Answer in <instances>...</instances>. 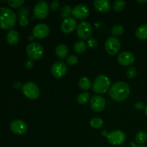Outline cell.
I'll return each mask as SVG.
<instances>
[{
  "label": "cell",
  "mask_w": 147,
  "mask_h": 147,
  "mask_svg": "<svg viewBox=\"0 0 147 147\" xmlns=\"http://www.w3.org/2000/svg\"><path fill=\"white\" fill-rule=\"evenodd\" d=\"M22 93L26 97L30 99L37 98L40 96V90L38 86L32 82H27L22 87Z\"/></svg>",
  "instance_id": "5"
},
{
  "label": "cell",
  "mask_w": 147,
  "mask_h": 147,
  "mask_svg": "<svg viewBox=\"0 0 147 147\" xmlns=\"http://www.w3.org/2000/svg\"><path fill=\"white\" fill-rule=\"evenodd\" d=\"M106 50L111 55L117 54L121 49V42L119 39L116 37H109L106 39L105 42Z\"/></svg>",
  "instance_id": "6"
},
{
  "label": "cell",
  "mask_w": 147,
  "mask_h": 147,
  "mask_svg": "<svg viewBox=\"0 0 147 147\" xmlns=\"http://www.w3.org/2000/svg\"><path fill=\"white\" fill-rule=\"evenodd\" d=\"M137 2L142 3V4H144V3H146L147 0H144V1H141V0H137Z\"/></svg>",
  "instance_id": "39"
},
{
  "label": "cell",
  "mask_w": 147,
  "mask_h": 147,
  "mask_svg": "<svg viewBox=\"0 0 147 147\" xmlns=\"http://www.w3.org/2000/svg\"><path fill=\"white\" fill-rule=\"evenodd\" d=\"M110 86L111 83L109 77H107L106 75L101 74L97 76V78L95 79L92 89L96 93L103 94L109 90Z\"/></svg>",
  "instance_id": "3"
},
{
  "label": "cell",
  "mask_w": 147,
  "mask_h": 147,
  "mask_svg": "<svg viewBox=\"0 0 147 147\" xmlns=\"http://www.w3.org/2000/svg\"><path fill=\"white\" fill-rule=\"evenodd\" d=\"M17 22L15 12L7 7L0 8V29L11 30Z\"/></svg>",
  "instance_id": "2"
},
{
  "label": "cell",
  "mask_w": 147,
  "mask_h": 147,
  "mask_svg": "<svg viewBox=\"0 0 147 147\" xmlns=\"http://www.w3.org/2000/svg\"><path fill=\"white\" fill-rule=\"evenodd\" d=\"M49 13V5L45 1H40L35 4L34 8V15L39 20H44Z\"/></svg>",
  "instance_id": "7"
},
{
  "label": "cell",
  "mask_w": 147,
  "mask_h": 147,
  "mask_svg": "<svg viewBox=\"0 0 147 147\" xmlns=\"http://www.w3.org/2000/svg\"><path fill=\"white\" fill-rule=\"evenodd\" d=\"M125 7H126V1L123 0H116L112 5V8L116 12L122 11L124 9Z\"/></svg>",
  "instance_id": "23"
},
{
  "label": "cell",
  "mask_w": 147,
  "mask_h": 147,
  "mask_svg": "<svg viewBox=\"0 0 147 147\" xmlns=\"http://www.w3.org/2000/svg\"><path fill=\"white\" fill-rule=\"evenodd\" d=\"M77 35L80 40H87L92 32L91 24L87 21H83L78 25L76 28Z\"/></svg>",
  "instance_id": "8"
},
{
  "label": "cell",
  "mask_w": 147,
  "mask_h": 147,
  "mask_svg": "<svg viewBox=\"0 0 147 147\" xmlns=\"http://www.w3.org/2000/svg\"><path fill=\"white\" fill-rule=\"evenodd\" d=\"M10 129L17 135H23L27 132V126L24 121L21 120H14L10 124Z\"/></svg>",
  "instance_id": "13"
},
{
  "label": "cell",
  "mask_w": 147,
  "mask_h": 147,
  "mask_svg": "<svg viewBox=\"0 0 147 147\" xmlns=\"http://www.w3.org/2000/svg\"><path fill=\"white\" fill-rule=\"evenodd\" d=\"M24 66L28 70H31L33 67H34V62L31 59H29V60H26L25 63H24Z\"/></svg>",
  "instance_id": "35"
},
{
  "label": "cell",
  "mask_w": 147,
  "mask_h": 147,
  "mask_svg": "<svg viewBox=\"0 0 147 147\" xmlns=\"http://www.w3.org/2000/svg\"><path fill=\"white\" fill-rule=\"evenodd\" d=\"M66 61H67V65H75L78 62V57L76 55H70L67 57Z\"/></svg>",
  "instance_id": "30"
},
{
  "label": "cell",
  "mask_w": 147,
  "mask_h": 147,
  "mask_svg": "<svg viewBox=\"0 0 147 147\" xmlns=\"http://www.w3.org/2000/svg\"><path fill=\"white\" fill-rule=\"evenodd\" d=\"M55 55L60 59H64L68 55V47L66 45L60 44L56 47Z\"/></svg>",
  "instance_id": "19"
},
{
  "label": "cell",
  "mask_w": 147,
  "mask_h": 147,
  "mask_svg": "<svg viewBox=\"0 0 147 147\" xmlns=\"http://www.w3.org/2000/svg\"><path fill=\"white\" fill-rule=\"evenodd\" d=\"M118 63L123 66H129L133 64L134 62V56L133 53L129 51H124L121 53L117 57Z\"/></svg>",
  "instance_id": "16"
},
{
  "label": "cell",
  "mask_w": 147,
  "mask_h": 147,
  "mask_svg": "<svg viewBox=\"0 0 147 147\" xmlns=\"http://www.w3.org/2000/svg\"><path fill=\"white\" fill-rule=\"evenodd\" d=\"M50 33V27L47 24L40 23L34 27L32 30L33 37L37 39H44Z\"/></svg>",
  "instance_id": "10"
},
{
  "label": "cell",
  "mask_w": 147,
  "mask_h": 147,
  "mask_svg": "<svg viewBox=\"0 0 147 147\" xmlns=\"http://www.w3.org/2000/svg\"><path fill=\"white\" fill-rule=\"evenodd\" d=\"M59 6H60V2H59V1H57V0H54V1H53L50 3V9L53 11H55V10H57V9H58Z\"/></svg>",
  "instance_id": "34"
},
{
  "label": "cell",
  "mask_w": 147,
  "mask_h": 147,
  "mask_svg": "<svg viewBox=\"0 0 147 147\" xmlns=\"http://www.w3.org/2000/svg\"><path fill=\"white\" fill-rule=\"evenodd\" d=\"M134 107L136 110L138 111H141V110H143V109H145V106L144 105L143 102L142 101H138L135 103L134 105Z\"/></svg>",
  "instance_id": "36"
},
{
  "label": "cell",
  "mask_w": 147,
  "mask_h": 147,
  "mask_svg": "<svg viewBox=\"0 0 147 147\" xmlns=\"http://www.w3.org/2000/svg\"><path fill=\"white\" fill-rule=\"evenodd\" d=\"M76 27H77L76 20L73 17H68L63 20L60 26V29L65 34H70L76 30Z\"/></svg>",
  "instance_id": "14"
},
{
  "label": "cell",
  "mask_w": 147,
  "mask_h": 147,
  "mask_svg": "<svg viewBox=\"0 0 147 147\" xmlns=\"http://www.w3.org/2000/svg\"><path fill=\"white\" fill-rule=\"evenodd\" d=\"M126 76L129 78H134L136 76V70L134 67H131L126 71Z\"/></svg>",
  "instance_id": "31"
},
{
  "label": "cell",
  "mask_w": 147,
  "mask_h": 147,
  "mask_svg": "<svg viewBox=\"0 0 147 147\" xmlns=\"http://www.w3.org/2000/svg\"><path fill=\"white\" fill-rule=\"evenodd\" d=\"M93 6L97 11L106 13L111 9V4L109 0H96L93 2Z\"/></svg>",
  "instance_id": "17"
},
{
  "label": "cell",
  "mask_w": 147,
  "mask_h": 147,
  "mask_svg": "<svg viewBox=\"0 0 147 147\" xmlns=\"http://www.w3.org/2000/svg\"><path fill=\"white\" fill-rule=\"evenodd\" d=\"M144 112H145V114H146V116H147V106L145 107L144 109Z\"/></svg>",
  "instance_id": "40"
},
{
  "label": "cell",
  "mask_w": 147,
  "mask_h": 147,
  "mask_svg": "<svg viewBox=\"0 0 147 147\" xmlns=\"http://www.w3.org/2000/svg\"><path fill=\"white\" fill-rule=\"evenodd\" d=\"M19 23L22 27H26L28 24L29 21L26 15H21L20 16V19H19Z\"/></svg>",
  "instance_id": "32"
},
{
  "label": "cell",
  "mask_w": 147,
  "mask_h": 147,
  "mask_svg": "<svg viewBox=\"0 0 147 147\" xmlns=\"http://www.w3.org/2000/svg\"><path fill=\"white\" fill-rule=\"evenodd\" d=\"M9 5L13 8H19L24 4L23 0H9Z\"/></svg>",
  "instance_id": "29"
},
{
  "label": "cell",
  "mask_w": 147,
  "mask_h": 147,
  "mask_svg": "<svg viewBox=\"0 0 147 147\" xmlns=\"http://www.w3.org/2000/svg\"><path fill=\"white\" fill-rule=\"evenodd\" d=\"M126 136L124 132L120 130H115L109 133L107 139L112 145H121L126 141Z\"/></svg>",
  "instance_id": "9"
},
{
  "label": "cell",
  "mask_w": 147,
  "mask_h": 147,
  "mask_svg": "<svg viewBox=\"0 0 147 147\" xmlns=\"http://www.w3.org/2000/svg\"><path fill=\"white\" fill-rule=\"evenodd\" d=\"M90 108L96 112H100L105 109L106 100L100 96H93L90 99Z\"/></svg>",
  "instance_id": "15"
},
{
  "label": "cell",
  "mask_w": 147,
  "mask_h": 147,
  "mask_svg": "<svg viewBox=\"0 0 147 147\" xmlns=\"http://www.w3.org/2000/svg\"><path fill=\"white\" fill-rule=\"evenodd\" d=\"M79 86L83 90H88L91 87V81L89 78L86 77L82 78L79 80Z\"/></svg>",
  "instance_id": "21"
},
{
  "label": "cell",
  "mask_w": 147,
  "mask_h": 147,
  "mask_svg": "<svg viewBox=\"0 0 147 147\" xmlns=\"http://www.w3.org/2000/svg\"><path fill=\"white\" fill-rule=\"evenodd\" d=\"M136 141L139 144H143L147 141V134L144 131H140L136 135Z\"/></svg>",
  "instance_id": "24"
},
{
  "label": "cell",
  "mask_w": 147,
  "mask_h": 147,
  "mask_svg": "<svg viewBox=\"0 0 147 147\" xmlns=\"http://www.w3.org/2000/svg\"><path fill=\"white\" fill-rule=\"evenodd\" d=\"M86 50V44L85 42L80 41L77 42L74 45V51L77 54H82L84 53Z\"/></svg>",
  "instance_id": "22"
},
{
  "label": "cell",
  "mask_w": 147,
  "mask_h": 147,
  "mask_svg": "<svg viewBox=\"0 0 147 147\" xmlns=\"http://www.w3.org/2000/svg\"><path fill=\"white\" fill-rule=\"evenodd\" d=\"M87 43H88V45L90 48H96L98 45L97 40H96L95 38H93V37L89 38L88 40Z\"/></svg>",
  "instance_id": "33"
},
{
  "label": "cell",
  "mask_w": 147,
  "mask_h": 147,
  "mask_svg": "<svg viewBox=\"0 0 147 147\" xmlns=\"http://www.w3.org/2000/svg\"><path fill=\"white\" fill-rule=\"evenodd\" d=\"M90 98V96L88 93L84 92V93H80L77 97L78 103H80V104H86V103H88Z\"/></svg>",
  "instance_id": "25"
},
{
  "label": "cell",
  "mask_w": 147,
  "mask_h": 147,
  "mask_svg": "<svg viewBox=\"0 0 147 147\" xmlns=\"http://www.w3.org/2000/svg\"><path fill=\"white\" fill-rule=\"evenodd\" d=\"M90 14V10L87 6L84 4H78L72 11V14L76 18L79 20H83V19L87 18Z\"/></svg>",
  "instance_id": "12"
},
{
  "label": "cell",
  "mask_w": 147,
  "mask_h": 147,
  "mask_svg": "<svg viewBox=\"0 0 147 147\" xmlns=\"http://www.w3.org/2000/svg\"><path fill=\"white\" fill-rule=\"evenodd\" d=\"M72 11L73 9L71 8L70 5H65L62 9V14H63V17L65 18H68L70 14H72Z\"/></svg>",
  "instance_id": "28"
},
{
  "label": "cell",
  "mask_w": 147,
  "mask_h": 147,
  "mask_svg": "<svg viewBox=\"0 0 147 147\" xmlns=\"http://www.w3.org/2000/svg\"><path fill=\"white\" fill-rule=\"evenodd\" d=\"M90 126L94 129H99L103 124V121L100 118H93L90 121Z\"/></svg>",
  "instance_id": "27"
},
{
  "label": "cell",
  "mask_w": 147,
  "mask_h": 147,
  "mask_svg": "<svg viewBox=\"0 0 147 147\" xmlns=\"http://www.w3.org/2000/svg\"><path fill=\"white\" fill-rule=\"evenodd\" d=\"M136 37L139 40H144L147 39V24H142V25L139 26L136 30Z\"/></svg>",
  "instance_id": "20"
},
{
  "label": "cell",
  "mask_w": 147,
  "mask_h": 147,
  "mask_svg": "<svg viewBox=\"0 0 147 147\" xmlns=\"http://www.w3.org/2000/svg\"><path fill=\"white\" fill-rule=\"evenodd\" d=\"M101 134L103 135V136H106V137H107V136H108V134H109V133H107V132H106V131L104 130V131H102Z\"/></svg>",
  "instance_id": "38"
},
{
  "label": "cell",
  "mask_w": 147,
  "mask_h": 147,
  "mask_svg": "<svg viewBox=\"0 0 147 147\" xmlns=\"http://www.w3.org/2000/svg\"><path fill=\"white\" fill-rule=\"evenodd\" d=\"M123 32H124V28L121 24H116L111 29V34H113V37L121 35Z\"/></svg>",
  "instance_id": "26"
},
{
  "label": "cell",
  "mask_w": 147,
  "mask_h": 147,
  "mask_svg": "<svg viewBox=\"0 0 147 147\" xmlns=\"http://www.w3.org/2000/svg\"><path fill=\"white\" fill-rule=\"evenodd\" d=\"M26 50L28 57L32 60H40L44 54V49L38 42L30 43L27 45Z\"/></svg>",
  "instance_id": "4"
},
{
  "label": "cell",
  "mask_w": 147,
  "mask_h": 147,
  "mask_svg": "<svg viewBox=\"0 0 147 147\" xmlns=\"http://www.w3.org/2000/svg\"><path fill=\"white\" fill-rule=\"evenodd\" d=\"M67 70V68L65 63L61 61H57L52 66L51 73L55 78H61L65 76Z\"/></svg>",
  "instance_id": "11"
},
{
  "label": "cell",
  "mask_w": 147,
  "mask_h": 147,
  "mask_svg": "<svg viewBox=\"0 0 147 147\" xmlns=\"http://www.w3.org/2000/svg\"><path fill=\"white\" fill-rule=\"evenodd\" d=\"M131 146H132L134 147H146V146H144V145H143V144L136 145V144H135L134 142H131Z\"/></svg>",
  "instance_id": "37"
},
{
  "label": "cell",
  "mask_w": 147,
  "mask_h": 147,
  "mask_svg": "<svg viewBox=\"0 0 147 147\" xmlns=\"http://www.w3.org/2000/svg\"><path fill=\"white\" fill-rule=\"evenodd\" d=\"M20 40L19 32L15 30H11L7 34V42L11 45L17 44Z\"/></svg>",
  "instance_id": "18"
},
{
  "label": "cell",
  "mask_w": 147,
  "mask_h": 147,
  "mask_svg": "<svg viewBox=\"0 0 147 147\" xmlns=\"http://www.w3.org/2000/svg\"><path fill=\"white\" fill-rule=\"evenodd\" d=\"M130 93L129 85L123 81H118L111 87L109 93L110 97L116 101H123L126 100Z\"/></svg>",
  "instance_id": "1"
}]
</instances>
